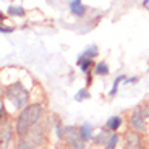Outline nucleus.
<instances>
[{"label":"nucleus","mask_w":149,"mask_h":149,"mask_svg":"<svg viewBox=\"0 0 149 149\" xmlns=\"http://www.w3.org/2000/svg\"><path fill=\"white\" fill-rule=\"evenodd\" d=\"M45 115V104L42 101L29 102L26 107L16 113L13 120V127H15L16 138H28L34 127L42 120Z\"/></svg>","instance_id":"1"},{"label":"nucleus","mask_w":149,"mask_h":149,"mask_svg":"<svg viewBox=\"0 0 149 149\" xmlns=\"http://www.w3.org/2000/svg\"><path fill=\"white\" fill-rule=\"evenodd\" d=\"M29 89L21 81L10 83L3 89V102H8L13 110H16V113L29 104Z\"/></svg>","instance_id":"2"},{"label":"nucleus","mask_w":149,"mask_h":149,"mask_svg":"<svg viewBox=\"0 0 149 149\" xmlns=\"http://www.w3.org/2000/svg\"><path fill=\"white\" fill-rule=\"evenodd\" d=\"M127 125H128V130L131 131H136V133H141L146 134L149 131L148 127V118L144 115V110H143V105H136L134 109H131L127 115Z\"/></svg>","instance_id":"3"},{"label":"nucleus","mask_w":149,"mask_h":149,"mask_svg":"<svg viewBox=\"0 0 149 149\" xmlns=\"http://www.w3.org/2000/svg\"><path fill=\"white\" fill-rule=\"evenodd\" d=\"M65 144L68 149H86L88 143L81 138L79 130L76 125H65Z\"/></svg>","instance_id":"4"},{"label":"nucleus","mask_w":149,"mask_h":149,"mask_svg":"<svg viewBox=\"0 0 149 149\" xmlns=\"http://www.w3.org/2000/svg\"><path fill=\"white\" fill-rule=\"evenodd\" d=\"M122 149H146L144 134L136 133V131L127 130L123 134V146Z\"/></svg>","instance_id":"5"},{"label":"nucleus","mask_w":149,"mask_h":149,"mask_svg":"<svg viewBox=\"0 0 149 149\" xmlns=\"http://www.w3.org/2000/svg\"><path fill=\"white\" fill-rule=\"evenodd\" d=\"M45 130H47V123L39 122L36 127L31 130V133L28 134V139H29L31 143H34L37 148H42V146H45Z\"/></svg>","instance_id":"6"},{"label":"nucleus","mask_w":149,"mask_h":149,"mask_svg":"<svg viewBox=\"0 0 149 149\" xmlns=\"http://www.w3.org/2000/svg\"><path fill=\"white\" fill-rule=\"evenodd\" d=\"M16 138L15 127L11 122L2 123V130H0V149H8L10 143Z\"/></svg>","instance_id":"7"},{"label":"nucleus","mask_w":149,"mask_h":149,"mask_svg":"<svg viewBox=\"0 0 149 149\" xmlns=\"http://www.w3.org/2000/svg\"><path fill=\"white\" fill-rule=\"evenodd\" d=\"M125 117H122V115H113V117H110V118H107V122L104 123V127L107 128L110 133H118V130L123 127V123H125Z\"/></svg>","instance_id":"8"},{"label":"nucleus","mask_w":149,"mask_h":149,"mask_svg":"<svg viewBox=\"0 0 149 149\" xmlns=\"http://www.w3.org/2000/svg\"><path fill=\"white\" fill-rule=\"evenodd\" d=\"M68 8H70V13L76 18H83L86 15V5L83 3V0H70V3H68Z\"/></svg>","instance_id":"9"},{"label":"nucleus","mask_w":149,"mask_h":149,"mask_svg":"<svg viewBox=\"0 0 149 149\" xmlns=\"http://www.w3.org/2000/svg\"><path fill=\"white\" fill-rule=\"evenodd\" d=\"M76 65H78V68L81 70V73H83V74H89V73H93L96 62H94L93 58H88V57L78 55V60H76Z\"/></svg>","instance_id":"10"},{"label":"nucleus","mask_w":149,"mask_h":149,"mask_svg":"<svg viewBox=\"0 0 149 149\" xmlns=\"http://www.w3.org/2000/svg\"><path fill=\"white\" fill-rule=\"evenodd\" d=\"M110 134H112V133L107 130V128L102 127L101 130L94 134V138H93V141H91V143H93L94 146H102V148H104V146L107 144L109 138H110Z\"/></svg>","instance_id":"11"},{"label":"nucleus","mask_w":149,"mask_h":149,"mask_svg":"<svg viewBox=\"0 0 149 149\" xmlns=\"http://www.w3.org/2000/svg\"><path fill=\"white\" fill-rule=\"evenodd\" d=\"M78 130H79V134H81V138L84 139L86 143H91L94 138V134H96V131H94V127L91 125V123L84 122L81 123V125H78Z\"/></svg>","instance_id":"12"},{"label":"nucleus","mask_w":149,"mask_h":149,"mask_svg":"<svg viewBox=\"0 0 149 149\" xmlns=\"http://www.w3.org/2000/svg\"><path fill=\"white\" fill-rule=\"evenodd\" d=\"M109 73H110V68H109L107 62L101 60V62H97V63L94 65V70H93L94 76H107Z\"/></svg>","instance_id":"13"},{"label":"nucleus","mask_w":149,"mask_h":149,"mask_svg":"<svg viewBox=\"0 0 149 149\" xmlns=\"http://www.w3.org/2000/svg\"><path fill=\"white\" fill-rule=\"evenodd\" d=\"M13 149H39L34 143H31L28 138H16L13 143Z\"/></svg>","instance_id":"14"},{"label":"nucleus","mask_w":149,"mask_h":149,"mask_svg":"<svg viewBox=\"0 0 149 149\" xmlns=\"http://www.w3.org/2000/svg\"><path fill=\"white\" fill-rule=\"evenodd\" d=\"M125 79H127V74H118V76L113 79V83H112V88H110V91H109V96H110V97L117 96L120 84H123V83H125Z\"/></svg>","instance_id":"15"},{"label":"nucleus","mask_w":149,"mask_h":149,"mask_svg":"<svg viewBox=\"0 0 149 149\" xmlns=\"http://www.w3.org/2000/svg\"><path fill=\"white\" fill-rule=\"evenodd\" d=\"M7 15L8 16H15V18H23L26 15V10L21 7V5H10L7 10Z\"/></svg>","instance_id":"16"},{"label":"nucleus","mask_w":149,"mask_h":149,"mask_svg":"<svg viewBox=\"0 0 149 149\" xmlns=\"http://www.w3.org/2000/svg\"><path fill=\"white\" fill-rule=\"evenodd\" d=\"M120 139H122V134L120 133H112L110 138H109V141H107V144L104 146V149H117Z\"/></svg>","instance_id":"17"},{"label":"nucleus","mask_w":149,"mask_h":149,"mask_svg":"<svg viewBox=\"0 0 149 149\" xmlns=\"http://www.w3.org/2000/svg\"><path fill=\"white\" fill-rule=\"evenodd\" d=\"M79 55H83V57H88V58H96L97 55H99V47H97L96 44H93V45H89V47H86L84 50H83Z\"/></svg>","instance_id":"18"},{"label":"nucleus","mask_w":149,"mask_h":149,"mask_svg":"<svg viewBox=\"0 0 149 149\" xmlns=\"http://www.w3.org/2000/svg\"><path fill=\"white\" fill-rule=\"evenodd\" d=\"M91 97V93H89V89H88V86H84L83 89H79L78 93L74 94V101L76 102H83V101H88Z\"/></svg>","instance_id":"19"},{"label":"nucleus","mask_w":149,"mask_h":149,"mask_svg":"<svg viewBox=\"0 0 149 149\" xmlns=\"http://www.w3.org/2000/svg\"><path fill=\"white\" fill-rule=\"evenodd\" d=\"M141 105H143V110H144V115H146V118L149 120V97L146 99L144 102H143Z\"/></svg>","instance_id":"20"},{"label":"nucleus","mask_w":149,"mask_h":149,"mask_svg":"<svg viewBox=\"0 0 149 149\" xmlns=\"http://www.w3.org/2000/svg\"><path fill=\"white\" fill-rule=\"evenodd\" d=\"M0 31H2L3 34H10V33L15 31V28L13 26H3V24H2V26H0Z\"/></svg>","instance_id":"21"},{"label":"nucleus","mask_w":149,"mask_h":149,"mask_svg":"<svg viewBox=\"0 0 149 149\" xmlns=\"http://www.w3.org/2000/svg\"><path fill=\"white\" fill-rule=\"evenodd\" d=\"M138 76H130V78H128L127 76V79H125V83H123V84H133V83H138Z\"/></svg>","instance_id":"22"},{"label":"nucleus","mask_w":149,"mask_h":149,"mask_svg":"<svg viewBox=\"0 0 149 149\" xmlns=\"http://www.w3.org/2000/svg\"><path fill=\"white\" fill-rule=\"evenodd\" d=\"M143 8H146L149 11V0H143Z\"/></svg>","instance_id":"23"},{"label":"nucleus","mask_w":149,"mask_h":149,"mask_svg":"<svg viewBox=\"0 0 149 149\" xmlns=\"http://www.w3.org/2000/svg\"><path fill=\"white\" fill-rule=\"evenodd\" d=\"M148 73H149V67H148Z\"/></svg>","instance_id":"24"}]
</instances>
